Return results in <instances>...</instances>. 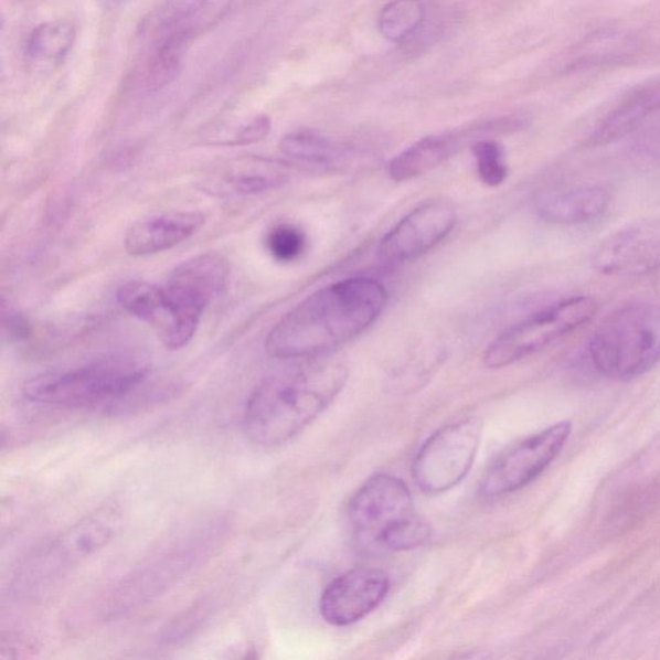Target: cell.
<instances>
[{
  "instance_id": "obj_1",
  "label": "cell",
  "mask_w": 660,
  "mask_h": 660,
  "mask_svg": "<svg viewBox=\"0 0 660 660\" xmlns=\"http://www.w3.org/2000/svg\"><path fill=\"white\" fill-rule=\"evenodd\" d=\"M387 290L372 278H351L321 288L289 311L265 348L275 359H312L329 354L370 328L387 305Z\"/></svg>"
},
{
  "instance_id": "obj_2",
  "label": "cell",
  "mask_w": 660,
  "mask_h": 660,
  "mask_svg": "<svg viewBox=\"0 0 660 660\" xmlns=\"http://www.w3.org/2000/svg\"><path fill=\"white\" fill-rule=\"evenodd\" d=\"M347 380V365L319 358L268 375L245 404V433L264 447L294 439L333 403Z\"/></svg>"
},
{
  "instance_id": "obj_3",
  "label": "cell",
  "mask_w": 660,
  "mask_h": 660,
  "mask_svg": "<svg viewBox=\"0 0 660 660\" xmlns=\"http://www.w3.org/2000/svg\"><path fill=\"white\" fill-rule=\"evenodd\" d=\"M150 370L148 355L126 350L72 370L35 375L25 382L22 394L34 404L71 409L97 408L132 394L148 379Z\"/></svg>"
},
{
  "instance_id": "obj_4",
  "label": "cell",
  "mask_w": 660,
  "mask_h": 660,
  "mask_svg": "<svg viewBox=\"0 0 660 660\" xmlns=\"http://www.w3.org/2000/svg\"><path fill=\"white\" fill-rule=\"evenodd\" d=\"M349 523L360 551H408L429 540V526L414 511L411 490L393 475L380 473L352 497Z\"/></svg>"
},
{
  "instance_id": "obj_5",
  "label": "cell",
  "mask_w": 660,
  "mask_h": 660,
  "mask_svg": "<svg viewBox=\"0 0 660 660\" xmlns=\"http://www.w3.org/2000/svg\"><path fill=\"white\" fill-rule=\"evenodd\" d=\"M595 370L614 381H629L660 363V305L621 307L598 326L588 343Z\"/></svg>"
},
{
  "instance_id": "obj_6",
  "label": "cell",
  "mask_w": 660,
  "mask_h": 660,
  "mask_svg": "<svg viewBox=\"0 0 660 660\" xmlns=\"http://www.w3.org/2000/svg\"><path fill=\"white\" fill-rule=\"evenodd\" d=\"M597 302L573 297L505 329L489 344L483 363L491 370L515 364L571 334L594 318Z\"/></svg>"
},
{
  "instance_id": "obj_7",
  "label": "cell",
  "mask_w": 660,
  "mask_h": 660,
  "mask_svg": "<svg viewBox=\"0 0 660 660\" xmlns=\"http://www.w3.org/2000/svg\"><path fill=\"white\" fill-rule=\"evenodd\" d=\"M481 421L468 417L436 432L413 464V479L426 494H441L462 481L480 447Z\"/></svg>"
},
{
  "instance_id": "obj_8",
  "label": "cell",
  "mask_w": 660,
  "mask_h": 660,
  "mask_svg": "<svg viewBox=\"0 0 660 660\" xmlns=\"http://www.w3.org/2000/svg\"><path fill=\"white\" fill-rule=\"evenodd\" d=\"M573 432L571 421L560 422L513 444L498 456L483 475L480 494L504 497L528 486L554 462Z\"/></svg>"
},
{
  "instance_id": "obj_9",
  "label": "cell",
  "mask_w": 660,
  "mask_h": 660,
  "mask_svg": "<svg viewBox=\"0 0 660 660\" xmlns=\"http://www.w3.org/2000/svg\"><path fill=\"white\" fill-rule=\"evenodd\" d=\"M117 296L123 309L149 324L163 347L172 351L188 347L203 317L179 301L167 287L148 281L123 284Z\"/></svg>"
},
{
  "instance_id": "obj_10",
  "label": "cell",
  "mask_w": 660,
  "mask_h": 660,
  "mask_svg": "<svg viewBox=\"0 0 660 660\" xmlns=\"http://www.w3.org/2000/svg\"><path fill=\"white\" fill-rule=\"evenodd\" d=\"M456 225L457 211L450 203H422L383 237L379 257L386 265L409 263L439 245Z\"/></svg>"
},
{
  "instance_id": "obj_11",
  "label": "cell",
  "mask_w": 660,
  "mask_h": 660,
  "mask_svg": "<svg viewBox=\"0 0 660 660\" xmlns=\"http://www.w3.org/2000/svg\"><path fill=\"white\" fill-rule=\"evenodd\" d=\"M125 512L118 503H109L72 525L51 544L32 571L42 575L58 573L78 564L107 546L120 532ZM42 578V577H41Z\"/></svg>"
},
{
  "instance_id": "obj_12",
  "label": "cell",
  "mask_w": 660,
  "mask_h": 660,
  "mask_svg": "<svg viewBox=\"0 0 660 660\" xmlns=\"http://www.w3.org/2000/svg\"><path fill=\"white\" fill-rule=\"evenodd\" d=\"M388 589L390 579L381 571L359 567L344 573L322 593L321 617L336 627L354 625L385 602Z\"/></svg>"
},
{
  "instance_id": "obj_13",
  "label": "cell",
  "mask_w": 660,
  "mask_h": 660,
  "mask_svg": "<svg viewBox=\"0 0 660 660\" xmlns=\"http://www.w3.org/2000/svg\"><path fill=\"white\" fill-rule=\"evenodd\" d=\"M604 275L640 276L660 268V220L639 222L604 241L593 257Z\"/></svg>"
},
{
  "instance_id": "obj_14",
  "label": "cell",
  "mask_w": 660,
  "mask_h": 660,
  "mask_svg": "<svg viewBox=\"0 0 660 660\" xmlns=\"http://www.w3.org/2000/svg\"><path fill=\"white\" fill-rule=\"evenodd\" d=\"M288 181L286 164L272 159L245 157L214 168L203 181L206 193L243 196L279 189Z\"/></svg>"
},
{
  "instance_id": "obj_15",
  "label": "cell",
  "mask_w": 660,
  "mask_h": 660,
  "mask_svg": "<svg viewBox=\"0 0 660 660\" xmlns=\"http://www.w3.org/2000/svg\"><path fill=\"white\" fill-rule=\"evenodd\" d=\"M228 274L225 257L217 253H203L175 267L166 287L181 302L204 313L213 299L225 289Z\"/></svg>"
},
{
  "instance_id": "obj_16",
  "label": "cell",
  "mask_w": 660,
  "mask_h": 660,
  "mask_svg": "<svg viewBox=\"0 0 660 660\" xmlns=\"http://www.w3.org/2000/svg\"><path fill=\"white\" fill-rule=\"evenodd\" d=\"M204 221V214L195 211L164 212L138 221L128 230L126 251L137 257L170 251L194 236Z\"/></svg>"
},
{
  "instance_id": "obj_17",
  "label": "cell",
  "mask_w": 660,
  "mask_h": 660,
  "mask_svg": "<svg viewBox=\"0 0 660 660\" xmlns=\"http://www.w3.org/2000/svg\"><path fill=\"white\" fill-rule=\"evenodd\" d=\"M610 204L608 190L582 185L547 191L536 199L535 212L549 224L575 226L604 216Z\"/></svg>"
},
{
  "instance_id": "obj_18",
  "label": "cell",
  "mask_w": 660,
  "mask_h": 660,
  "mask_svg": "<svg viewBox=\"0 0 660 660\" xmlns=\"http://www.w3.org/2000/svg\"><path fill=\"white\" fill-rule=\"evenodd\" d=\"M660 110V79L647 84L621 103L596 130L597 143L624 137Z\"/></svg>"
},
{
  "instance_id": "obj_19",
  "label": "cell",
  "mask_w": 660,
  "mask_h": 660,
  "mask_svg": "<svg viewBox=\"0 0 660 660\" xmlns=\"http://www.w3.org/2000/svg\"><path fill=\"white\" fill-rule=\"evenodd\" d=\"M458 148V138L433 136L422 138L398 153L388 166L390 178L396 182L411 181L439 167Z\"/></svg>"
},
{
  "instance_id": "obj_20",
  "label": "cell",
  "mask_w": 660,
  "mask_h": 660,
  "mask_svg": "<svg viewBox=\"0 0 660 660\" xmlns=\"http://www.w3.org/2000/svg\"><path fill=\"white\" fill-rule=\"evenodd\" d=\"M76 41V29L68 21H49L30 33L25 55L34 63L55 64L64 60Z\"/></svg>"
},
{
  "instance_id": "obj_21",
  "label": "cell",
  "mask_w": 660,
  "mask_h": 660,
  "mask_svg": "<svg viewBox=\"0 0 660 660\" xmlns=\"http://www.w3.org/2000/svg\"><path fill=\"white\" fill-rule=\"evenodd\" d=\"M189 32L178 30L168 34L152 53L145 72L146 87L158 91L170 84L179 74Z\"/></svg>"
},
{
  "instance_id": "obj_22",
  "label": "cell",
  "mask_w": 660,
  "mask_h": 660,
  "mask_svg": "<svg viewBox=\"0 0 660 660\" xmlns=\"http://www.w3.org/2000/svg\"><path fill=\"white\" fill-rule=\"evenodd\" d=\"M425 17V6L421 0H393L380 13V33L393 43L409 41L424 24Z\"/></svg>"
},
{
  "instance_id": "obj_23",
  "label": "cell",
  "mask_w": 660,
  "mask_h": 660,
  "mask_svg": "<svg viewBox=\"0 0 660 660\" xmlns=\"http://www.w3.org/2000/svg\"><path fill=\"white\" fill-rule=\"evenodd\" d=\"M279 149L290 159L318 164L330 163L339 156L332 142L312 132L288 134L281 138Z\"/></svg>"
},
{
  "instance_id": "obj_24",
  "label": "cell",
  "mask_w": 660,
  "mask_h": 660,
  "mask_svg": "<svg viewBox=\"0 0 660 660\" xmlns=\"http://www.w3.org/2000/svg\"><path fill=\"white\" fill-rule=\"evenodd\" d=\"M472 153L481 181L490 188L502 185L508 179L509 168L504 163L501 145L490 140L479 141L472 146Z\"/></svg>"
},
{
  "instance_id": "obj_25",
  "label": "cell",
  "mask_w": 660,
  "mask_h": 660,
  "mask_svg": "<svg viewBox=\"0 0 660 660\" xmlns=\"http://www.w3.org/2000/svg\"><path fill=\"white\" fill-rule=\"evenodd\" d=\"M267 249L280 263H291L302 255L306 239L301 230L291 225H279L267 235Z\"/></svg>"
},
{
  "instance_id": "obj_26",
  "label": "cell",
  "mask_w": 660,
  "mask_h": 660,
  "mask_svg": "<svg viewBox=\"0 0 660 660\" xmlns=\"http://www.w3.org/2000/svg\"><path fill=\"white\" fill-rule=\"evenodd\" d=\"M272 119L266 115L252 119L237 130L227 145L244 146L263 141L270 134Z\"/></svg>"
},
{
  "instance_id": "obj_27",
  "label": "cell",
  "mask_w": 660,
  "mask_h": 660,
  "mask_svg": "<svg viewBox=\"0 0 660 660\" xmlns=\"http://www.w3.org/2000/svg\"><path fill=\"white\" fill-rule=\"evenodd\" d=\"M36 650L35 641L24 635L3 634L0 639V659L28 658Z\"/></svg>"
},
{
  "instance_id": "obj_28",
  "label": "cell",
  "mask_w": 660,
  "mask_h": 660,
  "mask_svg": "<svg viewBox=\"0 0 660 660\" xmlns=\"http://www.w3.org/2000/svg\"><path fill=\"white\" fill-rule=\"evenodd\" d=\"M3 332L14 341H24L32 336V328L24 315L3 306Z\"/></svg>"
},
{
  "instance_id": "obj_29",
  "label": "cell",
  "mask_w": 660,
  "mask_h": 660,
  "mask_svg": "<svg viewBox=\"0 0 660 660\" xmlns=\"http://www.w3.org/2000/svg\"><path fill=\"white\" fill-rule=\"evenodd\" d=\"M206 2L209 0H178L175 2V6H178V17L188 18L191 13L202 9Z\"/></svg>"
},
{
  "instance_id": "obj_30",
  "label": "cell",
  "mask_w": 660,
  "mask_h": 660,
  "mask_svg": "<svg viewBox=\"0 0 660 660\" xmlns=\"http://www.w3.org/2000/svg\"><path fill=\"white\" fill-rule=\"evenodd\" d=\"M105 2L109 6H117L123 2V0H105Z\"/></svg>"
}]
</instances>
